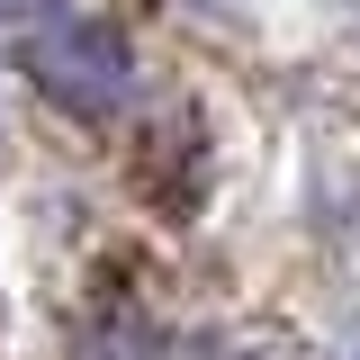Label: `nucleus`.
<instances>
[{"mask_svg": "<svg viewBox=\"0 0 360 360\" xmlns=\"http://www.w3.org/2000/svg\"><path fill=\"white\" fill-rule=\"evenodd\" d=\"M108 333H117V342H82V360H162V333H153L135 307L108 315Z\"/></svg>", "mask_w": 360, "mask_h": 360, "instance_id": "f03ea898", "label": "nucleus"}, {"mask_svg": "<svg viewBox=\"0 0 360 360\" xmlns=\"http://www.w3.org/2000/svg\"><path fill=\"white\" fill-rule=\"evenodd\" d=\"M54 9H72V0H0L9 27H37V18H54Z\"/></svg>", "mask_w": 360, "mask_h": 360, "instance_id": "7ed1b4c3", "label": "nucleus"}, {"mask_svg": "<svg viewBox=\"0 0 360 360\" xmlns=\"http://www.w3.org/2000/svg\"><path fill=\"white\" fill-rule=\"evenodd\" d=\"M18 63H27V82L45 99H63V108H82V117H117L135 90V45L127 27L108 18V9H54L37 27H18Z\"/></svg>", "mask_w": 360, "mask_h": 360, "instance_id": "f257e3e1", "label": "nucleus"}]
</instances>
